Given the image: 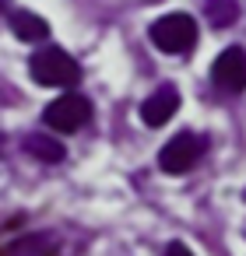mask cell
<instances>
[{"instance_id":"cell-1","label":"cell","mask_w":246,"mask_h":256,"mask_svg":"<svg viewBox=\"0 0 246 256\" xmlns=\"http://www.w3.org/2000/svg\"><path fill=\"white\" fill-rule=\"evenodd\" d=\"M32 81L46 84V88H74L81 81V67L71 53H64L60 46H46L29 60Z\"/></svg>"},{"instance_id":"cell-2","label":"cell","mask_w":246,"mask_h":256,"mask_svg":"<svg viewBox=\"0 0 246 256\" xmlns=\"http://www.w3.org/2000/svg\"><path fill=\"white\" fill-rule=\"evenodd\" d=\"M148 36H151L155 50H162V53H169V56H183V53H190L193 42H197V22H193L190 14H183V11L162 14V18L151 25Z\"/></svg>"},{"instance_id":"cell-3","label":"cell","mask_w":246,"mask_h":256,"mask_svg":"<svg viewBox=\"0 0 246 256\" xmlns=\"http://www.w3.org/2000/svg\"><path fill=\"white\" fill-rule=\"evenodd\" d=\"M88 120H92V102L85 95H74V92L53 98L46 106V112H43V123L50 130H57V134H78Z\"/></svg>"},{"instance_id":"cell-4","label":"cell","mask_w":246,"mask_h":256,"mask_svg":"<svg viewBox=\"0 0 246 256\" xmlns=\"http://www.w3.org/2000/svg\"><path fill=\"white\" fill-rule=\"evenodd\" d=\"M204 154V137L197 134H176L162 151H158V168L169 172V176H179V172H190Z\"/></svg>"},{"instance_id":"cell-5","label":"cell","mask_w":246,"mask_h":256,"mask_svg":"<svg viewBox=\"0 0 246 256\" xmlns=\"http://www.w3.org/2000/svg\"><path fill=\"white\" fill-rule=\"evenodd\" d=\"M211 81H214V88H221L228 95L246 92V50H239V46L221 50L211 67Z\"/></svg>"},{"instance_id":"cell-6","label":"cell","mask_w":246,"mask_h":256,"mask_svg":"<svg viewBox=\"0 0 246 256\" xmlns=\"http://www.w3.org/2000/svg\"><path fill=\"white\" fill-rule=\"evenodd\" d=\"M176 109H179V92H176L172 84H162L155 95L144 98V106H141V120H144L148 126H165V123L176 116Z\"/></svg>"},{"instance_id":"cell-7","label":"cell","mask_w":246,"mask_h":256,"mask_svg":"<svg viewBox=\"0 0 246 256\" xmlns=\"http://www.w3.org/2000/svg\"><path fill=\"white\" fill-rule=\"evenodd\" d=\"M11 32H15L22 42H43V39L50 36V25H46V18H39V14H32V11H15V14H11Z\"/></svg>"},{"instance_id":"cell-8","label":"cell","mask_w":246,"mask_h":256,"mask_svg":"<svg viewBox=\"0 0 246 256\" xmlns=\"http://www.w3.org/2000/svg\"><path fill=\"white\" fill-rule=\"evenodd\" d=\"M25 151L32 158H39V162H50V165L64 162V144L57 137H46V134H29L25 137Z\"/></svg>"},{"instance_id":"cell-9","label":"cell","mask_w":246,"mask_h":256,"mask_svg":"<svg viewBox=\"0 0 246 256\" xmlns=\"http://www.w3.org/2000/svg\"><path fill=\"white\" fill-rule=\"evenodd\" d=\"M204 14L214 28H228L239 18V4L235 0H204Z\"/></svg>"},{"instance_id":"cell-10","label":"cell","mask_w":246,"mask_h":256,"mask_svg":"<svg viewBox=\"0 0 246 256\" xmlns=\"http://www.w3.org/2000/svg\"><path fill=\"white\" fill-rule=\"evenodd\" d=\"M11 256H46V235H25L11 246Z\"/></svg>"},{"instance_id":"cell-11","label":"cell","mask_w":246,"mask_h":256,"mask_svg":"<svg viewBox=\"0 0 246 256\" xmlns=\"http://www.w3.org/2000/svg\"><path fill=\"white\" fill-rule=\"evenodd\" d=\"M165 256H193V252H190V249H186L183 242H172V246L165 249Z\"/></svg>"}]
</instances>
